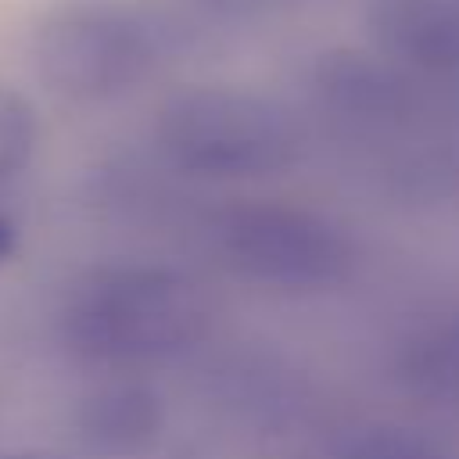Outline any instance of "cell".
<instances>
[{"label": "cell", "instance_id": "6da1fadb", "mask_svg": "<svg viewBox=\"0 0 459 459\" xmlns=\"http://www.w3.org/2000/svg\"><path fill=\"white\" fill-rule=\"evenodd\" d=\"M61 341L100 366H151L197 348L212 301L194 276L158 262L86 269L61 301Z\"/></svg>", "mask_w": 459, "mask_h": 459}, {"label": "cell", "instance_id": "7c38bea8", "mask_svg": "<svg viewBox=\"0 0 459 459\" xmlns=\"http://www.w3.org/2000/svg\"><path fill=\"white\" fill-rule=\"evenodd\" d=\"M18 251V226L11 215H0V265L11 262Z\"/></svg>", "mask_w": 459, "mask_h": 459}, {"label": "cell", "instance_id": "7a4b0ae2", "mask_svg": "<svg viewBox=\"0 0 459 459\" xmlns=\"http://www.w3.org/2000/svg\"><path fill=\"white\" fill-rule=\"evenodd\" d=\"M161 158L197 179H269L298 165L305 133L273 97L240 86H186L154 115Z\"/></svg>", "mask_w": 459, "mask_h": 459}, {"label": "cell", "instance_id": "9c48e42d", "mask_svg": "<svg viewBox=\"0 0 459 459\" xmlns=\"http://www.w3.org/2000/svg\"><path fill=\"white\" fill-rule=\"evenodd\" d=\"M323 459H459V452L423 427L377 420L341 430Z\"/></svg>", "mask_w": 459, "mask_h": 459}, {"label": "cell", "instance_id": "8fae6325", "mask_svg": "<svg viewBox=\"0 0 459 459\" xmlns=\"http://www.w3.org/2000/svg\"><path fill=\"white\" fill-rule=\"evenodd\" d=\"M179 4L186 14L215 22V25H247V22L287 14L305 0H179Z\"/></svg>", "mask_w": 459, "mask_h": 459}, {"label": "cell", "instance_id": "52a82bcc", "mask_svg": "<svg viewBox=\"0 0 459 459\" xmlns=\"http://www.w3.org/2000/svg\"><path fill=\"white\" fill-rule=\"evenodd\" d=\"M165 430V398L140 380L93 387L75 409L79 441L100 459H140Z\"/></svg>", "mask_w": 459, "mask_h": 459}, {"label": "cell", "instance_id": "30bf717a", "mask_svg": "<svg viewBox=\"0 0 459 459\" xmlns=\"http://www.w3.org/2000/svg\"><path fill=\"white\" fill-rule=\"evenodd\" d=\"M36 151V111L18 93L0 86V183L18 176Z\"/></svg>", "mask_w": 459, "mask_h": 459}, {"label": "cell", "instance_id": "3957f363", "mask_svg": "<svg viewBox=\"0 0 459 459\" xmlns=\"http://www.w3.org/2000/svg\"><path fill=\"white\" fill-rule=\"evenodd\" d=\"M179 32L165 14L122 0H75L36 32V72L65 100H111L140 86Z\"/></svg>", "mask_w": 459, "mask_h": 459}, {"label": "cell", "instance_id": "5b68a950", "mask_svg": "<svg viewBox=\"0 0 459 459\" xmlns=\"http://www.w3.org/2000/svg\"><path fill=\"white\" fill-rule=\"evenodd\" d=\"M308 93L323 111L355 126L398 122L416 104L409 75L384 54L373 57L362 50H326L312 57Z\"/></svg>", "mask_w": 459, "mask_h": 459}, {"label": "cell", "instance_id": "4fadbf2b", "mask_svg": "<svg viewBox=\"0 0 459 459\" xmlns=\"http://www.w3.org/2000/svg\"><path fill=\"white\" fill-rule=\"evenodd\" d=\"M0 459H65V455H57V452H11Z\"/></svg>", "mask_w": 459, "mask_h": 459}, {"label": "cell", "instance_id": "8992f818", "mask_svg": "<svg viewBox=\"0 0 459 459\" xmlns=\"http://www.w3.org/2000/svg\"><path fill=\"white\" fill-rule=\"evenodd\" d=\"M366 29L398 68L459 75V0H369Z\"/></svg>", "mask_w": 459, "mask_h": 459}, {"label": "cell", "instance_id": "277c9868", "mask_svg": "<svg viewBox=\"0 0 459 459\" xmlns=\"http://www.w3.org/2000/svg\"><path fill=\"white\" fill-rule=\"evenodd\" d=\"M208 233L226 269L287 294L337 290L359 265V240L341 219L287 201L226 204Z\"/></svg>", "mask_w": 459, "mask_h": 459}, {"label": "cell", "instance_id": "ba28073f", "mask_svg": "<svg viewBox=\"0 0 459 459\" xmlns=\"http://www.w3.org/2000/svg\"><path fill=\"white\" fill-rule=\"evenodd\" d=\"M394 377L412 398L459 412V316L409 333L398 344Z\"/></svg>", "mask_w": 459, "mask_h": 459}]
</instances>
